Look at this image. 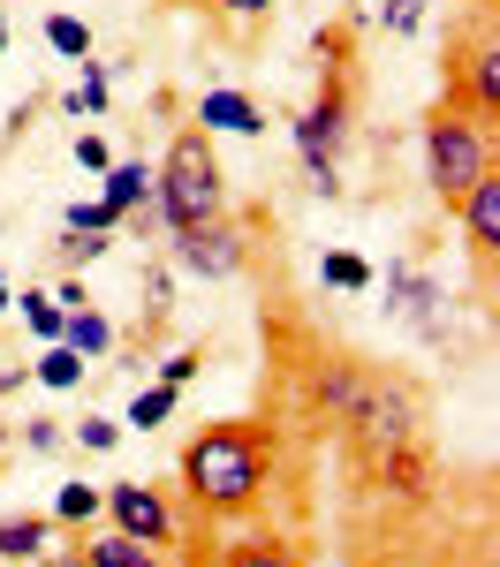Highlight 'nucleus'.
<instances>
[{
    "label": "nucleus",
    "mask_w": 500,
    "mask_h": 567,
    "mask_svg": "<svg viewBox=\"0 0 500 567\" xmlns=\"http://www.w3.org/2000/svg\"><path fill=\"white\" fill-rule=\"evenodd\" d=\"M273 484H280V416H221L182 446V507L197 529L266 515Z\"/></svg>",
    "instance_id": "nucleus-1"
},
{
    "label": "nucleus",
    "mask_w": 500,
    "mask_h": 567,
    "mask_svg": "<svg viewBox=\"0 0 500 567\" xmlns=\"http://www.w3.org/2000/svg\"><path fill=\"white\" fill-rule=\"evenodd\" d=\"M318 53V99L296 114V152H304V175H312L318 197H334L341 182H334V159H341V144L357 130L364 114V61H357V23L341 16V23H326L312 39Z\"/></svg>",
    "instance_id": "nucleus-2"
},
{
    "label": "nucleus",
    "mask_w": 500,
    "mask_h": 567,
    "mask_svg": "<svg viewBox=\"0 0 500 567\" xmlns=\"http://www.w3.org/2000/svg\"><path fill=\"white\" fill-rule=\"evenodd\" d=\"M160 189H152V205L167 227H205V219H227V175H221V152H213V130H197V122H182L175 144H167V159L152 167Z\"/></svg>",
    "instance_id": "nucleus-3"
},
{
    "label": "nucleus",
    "mask_w": 500,
    "mask_h": 567,
    "mask_svg": "<svg viewBox=\"0 0 500 567\" xmlns=\"http://www.w3.org/2000/svg\"><path fill=\"white\" fill-rule=\"evenodd\" d=\"M493 167H500V130L440 99V106L425 114V175H432V197L455 213L462 189H470L478 175H493Z\"/></svg>",
    "instance_id": "nucleus-4"
},
{
    "label": "nucleus",
    "mask_w": 500,
    "mask_h": 567,
    "mask_svg": "<svg viewBox=\"0 0 500 567\" xmlns=\"http://www.w3.org/2000/svg\"><path fill=\"white\" fill-rule=\"evenodd\" d=\"M448 106L500 130V45H493V8L486 0L470 8L462 39H448Z\"/></svg>",
    "instance_id": "nucleus-5"
},
{
    "label": "nucleus",
    "mask_w": 500,
    "mask_h": 567,
    "mask_svg": "<svg viewBox=\"0 0 500 567\" xmlns=\"http://www.w3.org/2000/svg\"><path fill=\"white\" fill-rule=\"evenodd\" d=\"M462 235H470V265H478V310H493V265H500V167L462 189Z\"/></svg>",
    "instance_id": "nucleus-6"
},
{
    "label": "nucleus",
    "mask_w": 500,
    "mask_h": 567,
    "mask_svg": "<svg viewBox=\"0 0 500 567\" xmlns=\"http://www.w3.org/2000/svg\"><path fill=\"white\" fill-rule=\"evenodd\" d=\"M106 515H114V529L122 537H136V545H175V507H167V492L160 484H114L106 492Z\"/></svg>",
    "instance_id": "nucleus-7"
},
{
    "label": "nucleus",
    "mask_w": 500,
    "mask_h": 567,
    "mask_svg": "<svg viewBox=\"0 0 500 567\" xmlns=\"http://www.w3.org/2000/svg\"><path fill=\"white\" fill-rule=\"evenodd\" d=\"M175 265H182V272H197V280H227V272H243V235H235V219L182 227V235H175Z\"/></svg>",
    "instance_id": "nucleus-8"
},
{
    "label": "nucleus",
    "mask_w": 500,
    "mask_h": 567,
    "mask_svg": "<svg viewBox=\"0 0 500 567\" xmlns=\"http://www.w3.org/2000/svg\"><path fill=\"white\" fill-rule=\"evenodd\" d=\"M190 122H197V130H227V136H258V130H266V114H258L251 91H205Z\"/></svg>",
    "instance_id": "nucleus-9"
},
{
    "label": "nucleus",
    "mask_w": 500,
    "mask_h": 567,
    "mask_svg": "<svg viewBox=\"0 0 500 567\" xmlns=\"http://www.w3.org/2000/svg\"><path fill=\"white\" fill-rule=\"evenodd\" d=\"M152 189H160V175H152L144 159H114V167H106V189H99V197H106L114 213L130 219L136 205H152Z\"/></svg>",
    "instance_id": "nucleus-10"
},
{
    "label": "nucleus",
    "mask_w": 500,
    "mask_h": 567,
    "mask_svg": "<svg viewBox=\"0 0 500 567\" xmlns=\"http://www.w3.org/2000/svg\"><path fill=\"white\" fill-rule=\"evenodd\" d=\"M221 567H312L288 537H273V529H258V537H235L221 553Z\"/></svg>",
    "instance_id": "nucleus-11"
},
{
    "label": "nucleus",
    "mask_w": 500,
    "mask_h": 567,
    "mask_svg": "<svg viewBox=\"0 0 500 567\" xmlns=\"http://www.w3.org/2000/svg\"><path fill=\"white\" fill-rule=\"evenodd\" d=\"M387 296H395V310H402L409 326H432V303H448L425 272H409V265H387Z\"/></svg>",
    "instance_id": "nucleus-12"
},
{
    "label": "nucleus",
    "mask_w": 500,
    "mask_h": 567,
    "mask_svg": "<svg viewBox=\"0 0 500 567\" xmlns=\"http://www.w3.org/2000/svg\"><path fill=\"white\" fill-rule=\"evenodd\" d=\"M53 545V515H0V560H39Z\"/></svg>",
    "instance_id": "nucleus-13"
},
{
    "label": "nucleus",
    "mask_w": 500,
    "mask_h": 567,
    "mask_svg": "<svg viewBox=\"0 0 500 567\" xmlns=\"http://www.w3.org/2000/svg\"><path fill=\"white\" fill-rule=\"evenodd\" d=\"M61 341H69V349L91 363V355L114 349V326H106V310H91V303H84V310H69V318H61Z\"/></svg>",
    "instance_id": "nucleus-14"
},
{
    "label": "nucleus",
    "mask_w": 500,
    "mask_h": 567,
    "mask_svg": "<svg viewBox=\"0 0 500 567\" xmlns=\"http://www.w3.org/2000/svg\"><path fill=\"white\" fill-rule=\"evenodd\" d=\"M91 567H160V553L152 545H136V537H122V529H106L99 545H84Z\"/></svg>",
    "instance_id": "nucleus-15"
},
{
    "label": "nucleus",
    "mask_w": 500,
    "mask_h": 567,
    "mask_svg": "<svg viewBox=\"0 0 500 567\" xmlns=\"http://www.w3.org/2000/svg\"><path fill=\"white\" fill-rule=\"evenodd\" d=\"M39 371V386H53V393H69V386H84V355L69 349V341H45V355L31 363Z\"/></svg>",
    "instance_id": "nucleus-16"
},
{
    "label": "nucleus",
    "mask_w": 500,
    "mask_h": 567,
    "mask_svg": "<svg viewBox=\"0 0 500 567\" xmlns=\"http://www.w3.org/2000/svg\"><path fill=\"white\" fill-rule=\"evenodd\" d=\"M318 280L341 288V296H364V288H371V265H364L357 250H326V258H318Z\"/></svg>",
    "instance_id": "nucleus-17"
},
{
    "label": "nucleus",
    "mask_w": 500,
    "mask_h": 567,
    "mask_svg": "<svg viewBox=\"0 0 500 567\" xmlns=\"http://www.w3.org/2000/svg\"><path fill=\"white\" fill-rule=\"evenodd\" d=\"M175 401H182V386H144V393L130 401V416H122V424H136V432H160V424L175 416Z\"/></svg>",
    "instance_id": "nucleus-18"
},
{
    "label": "nucleus",
    "mask_w": 500,
    "mask_h": 567,
    "mask_svg": "<svg viewBox=\"0 0 500 567\" xmlns=\"http://www.w3.org/2000/svg\"><path fill=\"white\" fill-rule=\"evenodd\" d=\"M45 45L61 61H91V23L84 16H45Z\"/></svg>",
    "instance_id": "nucleus-19"
},
{
    "label": "nucleus",
    "mask_w": 500,
    "mask_h": 567,
    "mask_svg": "<svg viewBox=\"0 0 500 567\" xmlns=\"http://www.w3.org/2000/svg\"><path fill=\"white\" fill-rule=\"evenodd\" d=\"M91 515H106V492H99V484H61L53 523H91Z\"/></svg>",
    "instance_id": "nucleus-20"
},
{
    "label": "nucleus",
    "mask_w": 500,
    "mask_h": 567,
    "mask_svg": "<svg viewBox=\"0 0 500 567\" xmlns=\"http://www.w3.org/2000/svg\"><path fill=\"white\" fill-rule=\"evenodd\" d=\"M106 227H122V213L106 197H76L69 205V235H106Z\"/></svg>",
    "instance_id": "nucleus-21"
},
{
    "label": "nucleus",
    "mask_w": 500,
    "mask_h": 567,
    "mask_svg": "<svg viewBox=\"0 0 500 567\" xmlns=\"http://www.w3.org/2000/svg\"><path fill=\"white\" fill-rule=\"evenodd\" d=\"M61 318H69V310L53 303V296H23V326H31L39 341H61Z\"/></svg>",
    "instance_id": "nucleus-22"
},
{
    "label": "nucleus",
    "mask_w": 500,
    "mask_h": 567,
    "mask_svg": "<svg viewBox=\"0 0 500 567\" xmlns=\"http://www.w3.org/2000/svg\"><path fill=\"white\" fill-rule=\"evenodd\" d=\"M76 69H84V84H76L69 106H76V114H106V69H99V61H76Z\"/></svg>",
    "instance_id": "nucleus-23"
},
{
    "label": "nucleus",
    "mask_w": 500,
    "mask_h": 567,
    "mask_svg": "<svg viewBox=\"0 0 500 567\" xmlns=\"http://www.w3.org/2000/svg\"><path fill=\"white\" fill-rule=\"evenodd\" d=\"M197 371H205V349H175L167 363H160V386H190Z\"/></svg>",
    "instance_id": "nucleus-24"
},
{
    "label": "nucleus",
    "mask_w": 500,
    "mask_h": 567,
    "mask_svg": "<svg viewBox=\"0 0 500 567\" xmlns=\"http://www.w3.org/2000/svg\"><path fill=\"white\" fill-rule=\"evenodd\" d=\"M76 439H84L91 454H114V446H122V424H114V416H84V424H76Z\"/></svg>",
    "instance_id": "nucleus-25"
},
{
    "label": "nucleus",
    "mask_w": 500,
    "mask_h": 567,
    "mask_svg": "<svg viewBox=\"0 0 500 567\" xmlns=\"http://www.w3.org/2000/svg\"><path fill=\"white\" fill-rule=\"evenodd\" d=\"M205 8H213V16H235V23H266L280 0H205Z\"/></svg>",
    "instance_id": "nucleus-26"
},
{
    "label": "nucleus",
    "mask_w": 500,
    "mask_h": 567,
    "mask_svg": "<svg viewBox=\"0 0 500 567\" xmlns=\"http://www.w3.org/2000/svg\"><path fill=\"white\" fill-rule=\"evenodd\" d=\"M23 446H31V454H61V424H53V416H31V424H23Z\"/></svg>",
    "instance_id": "nucleus-27"
},
{
    "label": "nucleus",
    "mask_w": 500,
    "mask_h": 567,
    "mask_svg": "<svg viewBox=\"0 0 500 567\" xmlns=\"http://www.w3.org/2000/svg\"><path fill=\"white\" fill-rule=\"evenodd\" d=\"M76 167H84V175H106V167H114L106 136H76Z\"/></svg>",
    "instance_id": "nucleus-28"
},
{
    "label": "nucleus",
    "mask_w": 500,
    "mask_h": 567,
    "mask_svg": "<svg viewBox=\"0 0 500 567\" xmlns=\"http://www.w3.org/2000/svg\"><path fill=\"white\" fill-rule=\"evenodd\" d=\"M99 250H106L99 235H69V243H61V258H69V265H91V258H99Z\"/></svg>",
    "instance_id": "nucleus-29"
},
{
    "label": "nucleus",
    "mask_w": 500,
    "mask_h": 567,
    "mask_svg": "<svg viewBox=\"0 0 500 567\" xmlns=\"http://www.w3.org/2000/svg\"><path fill=\"white\" fill-rule=\"evenodd\" d=\"M387 31H395V39L417 31V0H387Z\"/></svg>",
    "instance_id": "nucleus-30"
},
{
    "label": "nucleus",
    "mask_w": 500,
    "mask_h": 567,
    "mask_svg": "<svg viewBox=\"0 0 500 567\" xmlns=\"http://www.w3.org/2000/svg\"><path fill=\"white\" fill-rule=\"evenodd\" d=\"M23 567H91V560H84V545H76V553H39V560H23Z\"/></svg>",
    "instance_id": "nucleus-31"
},
{
    "label": "nucleus",
    "mask_w": 500,
    "mask_h": 567,
    "mask_svg": "<svg viewBox=\"0 0 500 567\" xmlns=\"http://www.w3.org/2000/svg\"><path fill=\"white\" fill-rule=\"evenodd\" d=\"M16 386H23V371H0V401H8Z\"/></svg>",
    "instance_id": "nucleus-32"
},
{
    "label": "nucleus",
    "mask_w": 500,
    "mask_h": 567,
    "mask_svg": "<svg viewBox=\"0 0 500 567\" xmlns=\"http://www.w3.org/2000/svg\"><path fill=\"white\" fill-rule=\"evenodd\" d=\"M8 303H16V296H8V280H0V318H8Z\"/></svg>",
    "instance_id": "nucleus-33"
},
{
    "label": "nucleus",
    "mask_w": 500,
    "mask_h": 567,
    "mask_svg": "<svg viewBox=\"0 0 500 567\" xmlns=\"http://www.w3.org/2000/svg\"><path fill=\"white\" fill-rule=\"evenodd\" d=\"M0 53H8V8H0Z\"/></svg>",
    "instance_id": "nucleus-34"
}]
</instances>
